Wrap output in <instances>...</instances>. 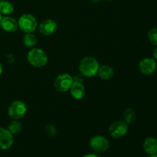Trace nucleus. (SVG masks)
<instances>
[{"label": "nucleus", "instance_id": "1", "mask_svg": "<svg viewBox=\"0 0 157 157\" xmlns=\"http://www.w3.org/2000/svg\"><path fill=\"white\" fill-rule=\"evenodd\" d=\"M100 64L97 58L92 56H86L81 60L78 64L80 73L86 78H93L98 75Z\"/></svg>", "mask_w": 157, "mask_h": 157}, {"label": "nucleus", "instance_id": "2", "mask_svg": "<svg viewBox=\"0 0 157 157\" xmlns=\"http://www.w3.org/2000/svg\"><path fill=\"white\" fill-rule=\"evenodd\" d=\"M27 61L35 67H42L48 64V57L44 50L32 48L27 54Z\"/></svg>", "mask_w": 157, "mask_h": 157}, {"label": "nucleus", "instance_id": "3", "mask_svg": "<svg viewBox=\"0 0 157 157\" xmlns=\"http://www.w3.org/2000/svg\"><path fill=\"white\" fill-rule=\"evenodd\" d=\"M18 29L25 33H33L38 28V21L32 14H24L18 20Z\"/></svg>", "mask_w": 157, "mask_h": 157}, {"label": "nucleus", "instance_id": "4", "mask_svg": "<svg viewBox=\"0 0 157 157\" xmlns=\"http://www.w3.org/2000/svg\"><path fill=\"white\" fill-rule=\"evenodd\" d=\"M28 107L25 103L20 100L12 101L8 108V115L12 120H20L25 116Z\"/></svg>", "mask_w": 157, "mask_h": 157}, {"label": "nucleus", "instance_id": "5", "mask_svg": "<svg viewBox=\"0 0 157 157\" xmlns=\"http://www.w3.org/2000/svg\"><path fill=\"white\" fill-rule=\"evenodd\" d=\"M74 78L67 73H61L55 78L54 87L60 93H65L70 90L74 83Z\"/></svg>", "mask_w": 157, "mask_h": 157}, {"label": "nucleus", "instance_id": "6", "mask_svg": "<svg viewBox=\"0 0 157 157\" xmlns=\"http://www.w3.org/2000/svg\"><path fill=\"white\" fill-rule=\"evenodd\" d=\"M90 149L96 153H104L110 147V142L107 137L101 135H96L90 138L89 141Z\"/></svg>", "mask_w": 157, "mask_h": 157}, {"label": "nucleus", "instance_id": "7", "mask_svg": "<svg viewBox=\"0 0 157 157\" xmlns=\"http://www.w3.org/2000/svg\"><path fill=\"white\" fill-rule=\"evenodd\" d=\"M128 132V125L124 121H117L109 127V133L113 139H121Z\"/></svg>", "mask_w": 157, "mask_h": 157}, {"label": "nucleus", "instance_id": "8", "mask_svg": "<svg viewBox=\"0 0 157 157\" xmlns=\"http://www.w3.org/2000/svg\"><path fill=\"white\" fill-rule=\"evenodd\" d=\"M157 68L156 61L153 58H144L140 61V71L145 75H151Z\"/></svg>", "mask_w": 157, "mask_h": 157}, {"label": "nucleus", "instance_id": "9", "mask_svg": "<svg viewBox=\"0 0 157 157\" xmlns=\"http://www.w3.org/2000/svg\"><path fill=\"white\" fill-rule=\"evenodd\" d=\"M14 144V136L7 128L0 127V150H8Z\"/></svg>", "mask_w": 157, "mask_h": 157}, {"label": "nucleus", "instance_id": "10", "mask_svg": "<svg viewBox=\"0 0 157 157\" xmlns=\"http://www.w3.org/2000/svg\"><path fill=\"white\" fill-rule=\"evenodd\" d=\"M38 31L44 36H50L58 30V24L52 19H45L38 25Z\"/></svg>", "mask_w": 157, "mask_h": 157}, {"label": "nucleus", "instance_id": "11", "mask_svg": "<svg viewBox=\"0 0 157 157\" xmlns=\"http://www.w3.org/2000/svg\"><path fill=\"white\" fill-rule=\"evenodd\" d=\"M0 26L6 32H15L18 29V21L10 15H6L2 18Z\"/></svg>", "mask_w": 157, "mask_h": 157}, {"label": "nucleus", "instance_id": "12", "mask_svg": "<svg viewBox=\"0 0 157 157\" xmlns=\"http://www.w3.org/2000/svg\"><path fill=\"white\" fill-rule=\"evenodd\" d=\"M69 91H70L72 98L75 100H78V101L83 99L86 94L85 87H84V84L81 82L75 81H74L73 84L71 87Z\"/></svg>", "mask_w": 157, "mask_h": 157}, {"label": "nucleus", "instance_id": "13", "mask_svg": "<svg viewBox=\"0 0 157 157\" xmlns=\"http://www.w3.org/2000/svg\"><path fill=\"white\" fill-rule=\"evenodd\" d=\"M143 148L146 153L151 156V155L157 154V139L155 137H147L144 140L143 144Z\"/></svg>", "mask_w": 157, "mask_h": 157}, {"label": "nucleus", "instance_id": "14", "mask_svg": "<svg viewBox=\"0 0 157 157\" xmlns=\"http://www.w3.org/2000/svg\"><path fill=\"white\" fill-rule=\"evenodd\" d=\"M98 75L101 80L108 81L110 80L114 75V70L113 67L108 64H103L100 65L98 71Z\"/></svg>", "mask_w": 157, "mask_h": 157}, {"label": "nucleus", "instance_id": "15", "mask_svg": "<svg viewBox=\"0 0 157 157\" xmlns=\"http://www.w3.org/2000/svg\"><path fill=\"white\" fill-rule=\"evenodd\" d=\"M14 6L7 0H1L0 1V13L2 15H10L14 12Z\"/></svg>", "mask_w": 157, "mask_h": 157}, {"label": "nucleus", "instance_id": "16", "mask_svg": "<svg viewBox=\"0 0 157 157\" xmlns=\"http://www.w3.org/2000/svg\"><path fill=\"white\" fill-rule=\"evenodd\" d=\"M7 129L14 136V135L19 134L21 133V130H22V125H21V122L18 121V120H13L9 123Z\"/></svg>", "mask_w": 157, "mask_h": 157}, {"label": "nucleus", "instance_id": "17", "mask_svg": "<svg viewBox=\"0 0 157 157\" xmlns=\"http://www.w3.org/2000/svg\"><path fill=\"white\" fill-rule=\"evenodd\" d=\"M37 37L33 33H25L23 37V44L27 48H33L37 44Z\"/></svg>", "mask_w": 157, "mask_h": 157}, {"label": "nucleus", "instance_id": "18", "mask_svg": "<svg viewBox=\"0 0 157 157\" xmlns=\"http://www.w3.org/2000/svg\"><path fill=\"white\" fill-rule=\"evenodd\" d=\"M136 112L131 108H127L124 110L123 113V121L129 125V124H132L136 120Z\"/></svg>", "mask_w": 157, "mask_h": 157}, {"label": "nucleus", "instance_id": "19", "mask_svg": "<svg viewBox=\"0 0 157 157\" xmlns=\"http://www.w3.org/2000/svg\"><path fill=\"white\" fill-rule=\"evenodd\" d=\"M148 39L152 44L157 46V28H152L149 30Z\"/></svg>", "mask_w": 157, "mask_h": 157}, {"label": "nucleus", "instance_id": "20", "mask_svg": "<svg viewBox=\"0 0 157 157\" xmlns=\"http://www.w3.org/2000/svg\"><path fill=\"white\" fill-rule=\"evenodd\" d=\"M45 133L48 136H51V137L55 136L57 134L56 127L53 125H48L45 127Z\"/></svg>", "mask_w": 157, "mask_h": 157}, {"label": "nucleus", "instance_id": "21", "mask_svg": "<svg viewBox=\"0 0 157 157\" xmlns=\"http://www.w3.org/2000/svg\"><path fill=\"white\" fill-rule=\"evenodd\" d=\"M82 157H101V156L98 155V153H88V154H86Z\"/></svg>", "mask_w": 157, "mask_h": 157}, {"label": "nucleus", "instance_id": "22", "mask_svg": "<svg viewBox=\"0 0 157 157\" xmlns=\"http://www.w3.org/2000/svg\"><path fill=\"white\" fill-rule=\"evenodd\" d=\"M153 57L156 61H157V46H156V48H155L154 50H153Z\"/></svg>", "mask_w": 157, "mask_h": 157}, {"label": "nucleus", "instance_id": "23", "mask_svg": "<svg viewBox=\"0 0 157 157\" xmlns=\"http://www.w3.org/2000/svg\"><path fill=\"white\" fill-rule=\"evenodd\" d=\"M2 72H3V67H2V65L1 63H0V76L2 75Z\"/></svg>", "mask_w": 157, "mask_h": 157}, {"label": "nucleus", "instance_id": "24", "mask_svg": "<svg viewBox=\"0 0 157 157\" xmlns=\"http://www.w3.org/2000/svg\"><path fill=\"white\" fill-rule=\"evenodd\" d=\"M147 157H157V154L156 155H151V156H148Z\"/></svg>", "mask_w": 157, "mask_h": 157}, {"label": "nucleus", "instance_id": "25", "mask_svg": "<svg viewBox=\"0 0 157 157\" xmlns=\"http://www.w3.org/2000/svg\"><path fill=\"white\" fill-rule=\"evenodd\" d=\"M2 15L1 13H0V23H1V21H2Z\"/></svg>", "mask_w": 157, "mask_h": 157}, {"label": "nucleus", "instance_id": "26", "mask_svg": "<svg viewBox=\"0 0 157 157\" xmlns=\"http://www.w3.org/2000/svg\"><path fill=\"white\" fill-rule=\"evenodd\" d=\"M107 1H113V0H107Z\"/></svg>", "mask_w": 157, "mask_h": 157}]
</instances>
